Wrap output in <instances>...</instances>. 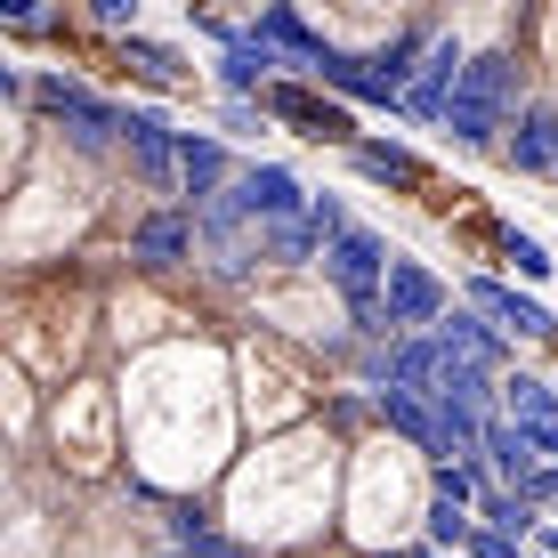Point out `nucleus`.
<instances>
[{
  "label": "nucleus",
  "instance_id": "f257e3e1",
  "mask_svg": "<svg viewBox=\"0 0 558 558\" xmlns=\"http://www.w3.org/2000/svg\"><path fill=\"white\" fill-rule=\"evenodd\" d=\"M389 243L380 235H364V227H340L332 243H324V276H332V292L356 307V324L364 332H380L389 324V307H380V292H389Z\"/></svg>",
  "mask_w": 558,
  "mask_h": 558
},
{
  "label": "nucleus",
  "instance_id": "f03ea898",
  "mask_svg": "<svg viewBox=\"0 0 558 558\" xmlns=\"http://www.w3.org/2000/svg\"><path fill=\"white\" fill-rule=\"evenodd\" d=\"M389 380H405V389L421 397H453V405H486V380H494V364H477V356H461L446 349V340H413V349H397L389 356Z\"/></svg>",
  "mask_w": 558,
  "mask_h": 558
},
{
  "label": "nucleus",
  "instance_id": "7ed1b4c3",
  "mask_svg": "<svg viewBox=\"0 0 558 558\" xmlns=\"http://www.w3.org/2000/svg\"><path fill=\"white\" fill-rule=\"evenodd\" d=\"M502 113H510V57H470V65H461L453 106H446L453 138L461 146H486L494 130H502Z\"/></svg>",
  "mask_w": 558,
  "mask_h": 558
},
{
  "label": "nucleus",
  "instance_id": "20e7f679",
  "mask_svg": "<svg viewBox=\"0 0 558 558\" xmlns=\"http://www.w3.org/2000/svg\"><path fill=\"white\" fill-rule=\"evenodd\" d=\"M421 41H397L389 57H340V49H324L316 65V82H332L340 98H364V106H405V57H413Z\"/></svg>",
  "mask_w": 558,
  "mask_h": 558
},
{
  "label": "nucleus",
  "instance_id": "39448f33",
  "mask_svg": "<svg viewBox=\"0 0 558 558\" xmlns=\"http://www.w3.org/2000/svg\"><path fill=\"white\" fill-rule=\"evenodd\" d=\"M259 106L276 113V122H292L300 138H316V146H349V138H356L349 106L316 98V89H300V82H267V89H259Z\"/></svg>",
  "mask_w": 558,
  "mask_h": 558
},
{
  "label": "nucleus",
  "instance_id": "423d86ee",
  "mask_svg": "<svg viewBox=\"0 0 558 558\" xmlns=\"http://www.w3.org/2000/svg\"><path fill=\"white\" fill-rule=\"evenodd\" d=\"M380 307H389V324H437V316H446V283H437L421 259H389V292H380Z\"/></svg>",
  "mask_w": 558,
  "mask_h": 558
},
{
  "label": "nucleus",
  "instance_id": "0eeeda50",
  "mask_svg": "<svg viewBox=\"0 0 558 558\" xmlns=\"http://www.w3.org/2000/svg\"><path fill=\"white\" fill-rule=\"evenodd\" d=\"M227 203H235L243 219H259V227L267 219H300V179H292V170H276V162H252Z\"/></svg>",
  "mask_w": 558,
  "mask_h": 558
},
{
  "label": "nucleus",
  "instance_id": "6e6552de",
  "mask_svg": "<svg viewBox=\"0 0 558 558\" xmlns=\"http://www.w3.org/2000/svg\"><path fill=\"white\" fill-rule=\"evenodd\" d=\"M461 65H470V57H461L453 41H429V65H421V82L405 89V113H421V122H437V113L453 106V89H461Z\"/></svg>",
  "mask_w": 558,
  "mask_h": 558
},
{
  "label": "nucleus",
  "instance_id": "1a4fd4ad",
  "mask_svg": "<svg viewBox=\"0 0 558 558\" xmlns=\"http://www.w3.org/2000/svg\"><path fill=\"white\" fill-rule=\"evenodd\" d=\"M41 106L57 113V122H73V138H82V146H106L113 130H122V113H106L89 89H73V82H41Z\"/></svg>",
  "mask_w": 558,
  "mask_h": 558
},
{
  "label": "nucleus",
  "instance_id": "9d476101",
  "mask_svg": "<svg viewBox=\"0 0 558 558\" xmlns=\"http://www.w3.org/2000/svg\"><path fill=\"white\" fill-rule=\"evenodd\" d=\"M502 389H510V421L534 437V453H558V397H550V380L518 373V380H502Z\"/></svg>",
  "mask_w": 558,
  "mask_h": 558
},
{
  "label": "nucleus",
  "instance_id": "9b49d317",
  "mask_svg": "<svg viewBox=\"0 0 558 558\" xmlns=\"http://www.w3.org/2000/svg\"><path fill=\"white\" fill-rule=\"evenodd\" d=\"M470 300H477V307H486V316H494V324H502V332H518V340H550V332H558V324H550V307H534V300H518V292H510V283H486V276H477V283H470Z\"/></svg>",
  "mask_w": 558,
  "mask_h": 558
},
{
  "label": "nucleus",
  "instance_id": "f8f14e48",
  "mask_svg": "<svg viewBox=\"0 0 558 558\" xmlns=\"http://www.w3.org/2000/svg\"><path fill=\"white\" fill-rule=\"evenodd\" d=\"M122 138H130V154H138L146 186H170V170H179V146H170V130L154 122V113H122Z\"/></svg>",
  "mask_w": 558,
  "mask_h": 558
},
{
  "label": "nucleus",
  "instance_id": "ddd939ff",
  "mask_svg": "<svg viewBox=\"0 0 558 558\" xmlns=\"http://www.w3.org/2000/svg\"><path fill=\"white\" fill-rule=\"evenodd\" d=\"M259 41H276L283 57H300V65H316V57H324V41L300 25V9H292V0H267V9H259Z\"/></svg>",
  "mask_w": 558,
  "mask_h": 558
},
{
  "label": "nucleus",
  "instance_id": "4468645a",
  "mask_svg": "<svg viewBox=\"0 0 558 558\" xmlns=\"http://www.w3.org/2000/svg\"><path fill=\"white\" fill-rule=\"evenodd\" d=\"M486 453H494V470H502L510 486H526L534 461H543V453H534V437L518 429V421H486Z\"/></svg>",
  "mask_w": 558,
  "mask_h": 558
},
{
  "label": "nucleus",
  "instance_id": "2eb2a0df",
  "mask_svg": "<svg viewBox=\"0 0 558 558\" xmlns=\"http://www.w3.org/2000/svg\"><path fill=\"white\" fill-rule=\"evenodd\" d=\"M276 65H283L276 41H227L219 82H227V89H267V73H276Z\"/></svg>",
  "mask_w": 558,
  "mask_h": 558
},
{
  "label": "nucleus",
  "instance_id": "dca6fc26",
  "mask_svg": "<svg viewBox=\"0 0 558 558\" xmlns=\"http://www.w3.org/2000/svg\"><path fill=\"white\" fill-rule=\"evenodd\" d=\"M186 243H195V227H186L179 210H162V219L138 227V243H130V252H138L146 267H170V259H186Z\"/></svg>",
  "mask_w": 558,
  "mask_h": 558
},
{
  "label": "nucleus",
  "instance_id": "f3484780",
  "mask_svg": "<svg viewBox=\"0 0 558 558\" xmlns=\"http://www.w3.org/2000/svg\"><path fill=\"white\" fill-rule=\"evenodd\" d=\"M510 154H518V170H550V162H558V113L534 106L526 122H518V146H510Z\"/></svg>",
  "mask_w": 558,
  "mask_h": 558
},
{
  "label": "nucleus",
  "instance_id": "a211bd4d",
  "mask_svg": "<svg viewBox=\"0 0 558 558\" xmlns=\"http://www.w3.org/2000/svg\"><path fill=\"white\" fill-rule=\"evenodd\" d=\"M179 179H186V195H210V186L227 179L219 138H179Z\"/></svg>",
  "mask_w": 558,
  "mask_h": 558
},
{
  "label": "nucleus",
  "instance_id": "6ab92c4d",
  "mask_svg": "<svg viewBox=\"0 0 558 558\" xmlns=\"http://www.w3.org/2000/svg\"><path fill=\"white\" fill-rule=\"evenodd\" d=\"M356 170L364 179H389V186H429V170H421L405 146H356Z\"/></svg>",
  "mask_w": 558,
  "mask_h": 558
},
{
  "label": "nucleus",
  "instance_id": "aec40b11",
  "mask_svg": "<svg viewBox=\"0 0 558 558\" xmlns=\"http://www.w3.org/2000/svg\"><path fill=\"white\" fill-rule=\"evenodd\" d=\"M179 550H195V558H259L252 543H227V534L210 526V518H195V510L179 518Z\"/></svg>",
  "mask_w": 558,
  "mask_h": 558
},
{
  "label": "nucleus",
  "instance_id": "412c9836",
  "mask_svg": "<svg viewBox=\"0 0 558 558\" xmlns=\"http://www.w3.org/2000/svg\"><path fill=\"white\" fill-rule=\"evenodd\" d=\"M437 340L461 349V356H477V364H494V332H486V324H470V316H437Z\"/></svg>",
  "mask_w": 558,
  "mask_h": 558
},
{
  "label": "nucleus",
  "instance_id": "4be33fe9",
  "mask_svg": "<svg viewBox=\"0 0 558 558\" xmlns=\"http://www.w3.org/2000/svg\"><path fill=\"white\" fill-rule=\"evenodd\" d=\"M494 243H502V259H518V276H550V252L534 235H518V227H494Z\"/></svg>",
  "mask_w": 558,
  "mask_h": 558
},
{
  "label": "nucleus",
  "instance_id": "5701e85b",
  "mask_svg": "<svg viewBox=\"0 0 558 558\" xmlns=\"http://www.w3.org/2000/svg\"><path fill=\"white\" fill-rule=\"evenodd\" d=\"M130 65L146 73V82H162V89H179V57L170 49H154V41H130Z\"/></svg>",
  "mask_w": 558,
  "mask_h": 558
},
{
  "label": "nucleus",
  "instance_id": "b1692460",
  "mask_svg": "<svg viewBox=\"0 0 558 558\" xmlns=\"http://www.w3.org/2000/svg\"><path fill=\"white\" fill-rule=\"evenodd\" d=\"M470 502H446V494H437V510H429V534L437 543H470V518H461Z\"/></svg>",
  "mask_w": 558,
  "mask_h": 558
},
{
  "label": "nucleus",
  "instance_id": "393cba45",
  "mask_svg": "<svg viewBox=\"0 0 558 558\" xmlns=\"http://www.w3.org/2000/svg\"><path fill=\"white\" fill-rule=\"evenodd\" d=\"M486 526L518 534V526H526V494H494V502H486Z\"/></svg>",
  "mask_w": 558,
  "mask_h": 558
},
{
  "label": "nucleus",
  "instance_id": "a878e982",
  "mask_svg": "<svg viewBox=\"0 0 558 558\" xmlns=\"http://www.w3.org/2000/svg\"><path fill=\"white\" fill-rule=\"evenodd\" d=\"M437 494H446V502H470V494H477V477L461 470V461H437Z\"/></svg>",
  "mask_w": 558,
  "mask_h": 558
},
{
  "label": "nucleus",
  "instance_id": "bb28decb",
  "mask_svg": "<svg viewBox=\"0 0 558 558\" xmlns=\"http://www.w3.org/2000/svg\"><path fill=\"white\" fill-rule=\"evenodd\" d=\"M470 550H477V558H518V543H510V534H502V526H486V534H470Z\"/></svg>",
  "mask_w": 558,
  "mask_h": 558
},
{
  "label": "nucleus",
  "instance_id": "cd10ccee",
  "mask_svg": "<svg viewBox=\"0 0 558 558\" xmlns=\"http://www.w3.org/2000/svg\"><path fill=\"white\" fill-rule=\"evenodd\" d=\"M518 494H526V502H558V461H550V470H534Z\"/></svg>",
  "mask_w": 558,
  "mask_h": 558
},
{
  "label": "nucleus",
  "instance_id": "c85d7f7f",
  "mask_svg": "<svg viewBox=\"0 0 558 558\" xmlns=\"http://www.w3.org/2000/svg\"><path fill=\"white\" fill-rule=\"evenodd\" d=\"M98 25H138V0H98Z\"/></svg>",
  "mask_w": 558,
  "mask_h": 558
},
{
  "label": "nucleus",
  "instance_id": "c756f323",
  "mask_svg": "<svg viewBox=\"0 0 558 558\" xmlns=\"http://www.w3.org/2000/svg\"><path fill=\"white\" fill-rule=\"evenodd\" d=\"M0 9H9L16 25H41V0H0Z\"/></svg>",
  "mask_w": 558,
  "mask_h": 558
},
{
  "label": "nucleus",
  "instance_id": "7c9ffc66",
  "mask_svg": "<svg viewBox=\"0 0 558 558\" xmlns=\"http://www.w3.org/2000/svg\"><path fill=\"white\" fill-rule=\"evenodd\" d=\"M550 558H558V534H550Z\"/></svg>",
  "mask_w": 558,
  "mask_h": 558
},
{
  "label": "nucleus",
  "instance_id": "2f4dec72",
  "mask_svg": "<svg viewBox=\"0 0 558 558\" xmlns=\"http://www.w3.org/2000/svg\"><path fill=\"white\" fill-rule=\"evenodd\" d=\"M429 558H437V550H429Z\"/></svg>",
  "mask_w": 558,
  "mask_h": 558
}]
</instances>
